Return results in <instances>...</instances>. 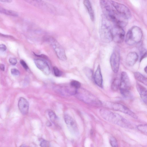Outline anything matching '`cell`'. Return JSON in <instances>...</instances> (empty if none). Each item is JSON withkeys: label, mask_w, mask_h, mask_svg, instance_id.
<instances>
[{"label": "cell", "mask_w": 147, "mask_h": 147, "mask_svg": "<svg viewBox=\"0 0 147 147\" xmlns=\"http://www.w3.org/2000/svg\"><path fill=\"white\" fill-rule=\"evenodd\" d=\"M99 113L102 118L109 122L123 128H132L130 123L118 113L104 109H100Z\"/></svg>", "instance_id": "1"}, {"label": "cell", "mask_w": 147, "mask_h": 147, "mask_svg": "<svg viewBox=\"0 0 147 147\" xmlns=\"http://www.w3.org/2000/svg\"><path fill=\"white\" fill-rule=\"evenodd\" d=\"M143 33L141 29L137 26H133L128 31L125 38L126 43L132 45L139 43L142 40Z\"/></svg>", "instance_id": "2"}, {"label": "cell", "mask_w": 147, "mask_h": 147, "mask_svg": "<svg viewBox=\"0 0 147 147\" xmlns=\"http://www.w3.org/2000/svg\"><path fill=\"white\" fill-rule=\"evenodd\" d=\"M103 20L100 30V37L101 40L105 43H108L113 40L111 29L113 25L111 21L105 17Z\"/></svg>", "instance_id": "3"}, {"label": "cell", "mask_w": 147, "mask_h": 147, "mask_svg": "<svg viewBox=\"0 0 147 147\" xmlns=\"http://www.w3.org/2000/svg\"><path fill=\"white\" fill-rule=\"evenodd\" d=\"M106 108L111 110L118 111L127 114L135 119H137L136 115L128 108L119 103L111 102H104L102 103Z\"/></svg>", "instance_id": "4"}, {"label": "cell", "mask_w": 147, "mask_h": 147, "mask_svg": "<svg viewBox=\"0 0 147 147\" xmlns=\"http://www.w3.org/2000/svg\"><path fill=\"white\" fill-rule=\"evenodd\" d=\"M120 80L119 88L121 94L125 97H130V82L128 75L125 72L123 71L121 73Z\"/></svg>", "instance_id": "5"}, {"label": "cell", "mask_w": 147, "mask_h": 147, "mask_svg": "<svg viewBox=\"0 0 147 147\" xmlns=\"http://www.w3.org/2000/svg\"><path fill=\"white\" fill-rule=\"evenodd\" d=\"M48 41L53 48L58 57L63 61H66L67 58L65 50L59 43L54 38L50 37Z\"/></svg>", "instance_id": "6"}, {"label": "cell", "mask_w": 147, "mask_h": 147, "mask_svg": "<svg viewBox=\"0 0 147 147\" xmlns=\"http://www.w3.org/2000/svg\"><path fill=\"white\" fill-rule=\"evenodd\" d=\"M111 31L113 40L119 43L123 42L125 32L123 28L113 24L112 27Z\"/></svg>", "instance_id": "7"}, {"label": "cell", "mask_w": 147, "mask_h": 147, "mask_svg": "<svg viewBox=\"0 0 147 147\" xmlns=\"http://www.w3.org/2000/svg\"><path fill=\"white\" fill-rule=\"evenodd\" d=\"M75 94L80 99L87 103L93 104L101 103L94 96L85 91L79 92L77 90Z\"/></svg>", "instance_id": "8"}, {"label": "cell", "mask_w": 147, "mask_h": 147, "mask_svg": "<svg viewBox=\"0 0 147 147\" xmlns=\"http://www.w3.org/2000/svg\"><path fill=\"white\" fill-rule=\"evenodd\" d=\"M31 4L40 9L53 12L55 11L54 7L42 0H24Z\"/></svg>", "instance_id": "9"}, {"label": "cell", "mask_w": 147, "mask_h": 147, "mask_svg": "<svg viewBox=\"0 0 147 147\" xmlns=\"http://www.w3.org/2000/svg\"><path fill=\"white\" fill-rule=\"evenodd\" d=\"M120 60V55L117 49H115L112 54L110 58V63L111 69L115 73L119 70Z\"/></svg>", "instance_id": "10"}, {"label": "cell", "mask_w": 147, "mask_h": 147, "mask_svg": "<svg viewBox=\"0 0 147 147\" xmlns=\"http://www.w3.org/2000/svg\"><path fill=\"white\" fill-rule=\"evenodd\" d=\"M110 2L115 10L123 16L128 20L131 17V13L129 9L125 5L120 3L111 1Z\"/></svg>", "instance_id": "11"}, {"label": "cell", "mask_w": 147, "mask_h": 147, "mask_svg": "<svg viewBox=\"0 0 147 147\" xmlns=\"http://www.w3.org/2000/svg\"><path fill=\"white\" fill-rule=\"evenodd\" d=\"M36 66L45 75H49L50 72L49 67L47 62L42 59H37L34 60Z\"/></svg>", "instance_id": "12"}, {"label": "cell", "mask_w": 147, "mask_h": 147, "mask_svg": "<svg viewBox=\"0 0 147 147\" xmlns=\"http://www.w3.org/2000/svg\"><path fill=\"white\" fill-rule=\"evenodd\" d=\"M64 120L70 131L73 133H77L78 128L77 125L72 117L69 115H66L64 116Z\"/></svg>", "instance_id": "13"}, {"label": "cell", "mask_w": 147, "mask_h": 147, "mask_svg": "<svg viewBox=\"0 0 147 147\" xmlns=\"http://www.w3.org/2000/svg\"><path fill=\"white\" fill-rule=\"evenodd\" d=\"M18 105L20 112L23 115H26L28 113L29 104L25 98L22 97L20 98L18 101Z\"/></svg>", "instance_id": "14"}, {"label": "cell", "mask_w": 147, "mask_h": 147, "mask_svg": "<svg viewBox=\"0 0 147 147\" xmlns=\"http://www.w3.org/2000/svg\"><path fill=\"white\" fill-rule=\"evenodd\" d=\"M138 58V55L136 52H133L129 53L126 58L127 64L130 66H133L137 61Z\"/></svg>", "instance_id": "15"}, {"label": "cell", "mask_w": 147, "mask_h": 147, "mask_svg": "<svg viewBox=\"0 0 147 147\" xmlns=\"http://www.w3.org/2000/svg\"><path fill=\"white\" fill-rule=\"evenodd\" d=\"M93 78L96 84L100 87L102 86V78L100 67L98 65L93 76Z\"/></svg>", "instance_id": "16"}, {"label": "cell", "mask_w": 147, "mask_h": 147, "mask_svg": "<svg viewBox=\"0 0 147 147\" xmlns=\"http://www.w3.org/2000/svg\"><path fill=\"white\" fill-rule=\"evenodd\" d=\"M136 86L142 99L144 102L146 104L147 98L146 88L138 83H137Z\"/></svg>", "instance_id": "17"}, {"label": "cell", "mask_w": 147, "mask_h": 147, "mask_svg": "<svg viewBox=\"0 0 147 147\" xmlns=\"http://www.w3.org/2000/svg\"><path fill=\"white\" fill-rule=\"evenodd\" d=\"M83 3L88 11L91 20L93 21L94 19V14L90 1L89 0H84Z\"/></svg>", "instance_id": "18"}, {"label": "cell", "mask_w": 147, "mask_h": 147, "mask_svg": "<svg viewBox=\"0 0 147 147\" xmlns=\"http://www.w3.org/2000/svg\"><path fill=\"white\" fill-rule=\"evenodd\" d=\"M0 13L5 15L13 17L18 16V13L16 12L3 8L0 6Z\"/></svg>", "instance_id": "19"}, {"label": "cell", "mask_w": 147, "mask_h": 147, "mask_svg": "<svg viewBox=\"0 0 147 147\" xmlns=\"http://www.w3.org/2000/svg\"><path fill=\"white\" fill-rule=\"evenodd\" d=\"M134 76L135 78L138 81L147 85V78L141 74L139 72H135L134 74Z\"/></svg>", "instance_id": "20"}, {"label": "cell", "mask_w": 147, "mask_h": 147, "mask_svg": "<svg viewBox=\"0 0 147 147\" xmlns=\"http://www.w3.org/2000/svg\"><path fill=\"white\" fill-rule=\"evenodd\" d=\"M121 80L118 78H115L113 81L111 85L112 90L114 91H117L119 88Z\"/></svg>", "instance_id": "21"}, {"label": "cell", "mask_w": 147, "mask_h": 147, "mask_svg": "<svg viewBox=\"0 0 147 147\" xmlns=\"http://www.w3.org/2000/svg\"><path fill=\"white\" fill-rule=\"evenodd\" d=\"M84 72L86 76L90 79L93 78V71L88 68H86L84 69Z\"/></svg>", "instance_id": "22"}, {"label": "cell", "mask_w": 147, "mask_h": 147, "mask_svg": "<svg viewBox=\"0 0 147 147\" xmlns=\"http://www.w3.org/2000/svg\"><path fill=\"white\" fill-rule=\"evenodd\" d=\"M49 115L51 121L55 123L57 119L55 114L53 111H51L49 112Z\"/></svg>", "instance_id": "23"}, {"label": "cell", "mask_w": 147, "mask_h": 147, "mask_svg": "<svg viewBox=\"0 0 147 147\" xmlns=\"http://www.w3.org/2000/svg\"><path fill=\"white\" fill-rule=\"evenodd\" d=\"M137 128L140 131L144 133H147V126L146 124L139 125L137 126Z\"/></svg>", "instance_id": "24"}, {"label": "cell", "mask_w": 147, "mask_h": 147, "mask_svg": "<svg viewBox=\"0 0 147 147\" xmlns=\"http://www.w3.org/2000/svg\"><path fill=\"white\" fill-rule=\"evenodd\" d=\"M71 86L73 88L77 89L79 88L81 86V84L78 81L73 80L70 83Z\"/></svg>", "instance_id": "25"}, {"label": "cell", "mask_w": 147, "mask_h": 147, "mask_svg": "<svg viewBox=\"0 0 147 147\" xmlns=\"http://www.w3.org/2000/svg\"><path fill=\"white\" fill-rule=\"evenodd\" d=\"M109 142L111 145L113 147L118 146V144L117 141L116 139L113 137H111L109 139Z\"/></svg>", "instance_id": "26"}, {"label": "cell", "mask_w": 147, "mask_h": 147, "mask_svg": "<svg viewBox=\"0 0 147 147\" xmlns=\"http://www.w3.org/2000/svg\"><path fill=\"white\" fill-rule=\"evenodd\" d=\"M140 61H141L143 59L146 57V51L145 49H142L140 51Z\"/></svg>", "instance_id": "27"}, {"label": "cell", "mask_w": 147, "mask_h": 147, "mask_svg": "<svg viewBox=\"0 0 147 147\" xmlns=\"http://www.w3.org/2000/svg\"><path fill=\"white\" fill-rule=\"evenodd\" d=\"M53 70L54 75L56 76L59 77L61 76V72L57 67H53Z\"/></svg>", "instance_id": "28"}, {"label": "cell", "mask_w": 147, "mask_h": 147, "mask_svg": "<svg viewBox=\"0 0 147 147\" xmlns=\"http://www.w3.org/2000/svg\"><path fill=\"white\" fill-rule=\"evenodd\" d=\"M40 145L42 147H48L50 146V144L47 141L43 140L41 142Z\"/></svg>", "instance_id": "29"}, {"label": "cell", "mask_w": 147, "mask_h": 147, "mask_svg": "<svg viewBox=\"0 0 147 147\" xmlns=\"http://www.w3.org/2000/svg\"><path fill=\"white\" fill-rule=\"evenodd\" d=\"M11 74L14 76H18L20 74V72L19 70L16 68H12L11 69Z\"/></svg>", "instance_id": "30"}, {"label": "cell", "mask_w": 147, "mask_h": 147, "mask_svg": "<svg viewBox=\"0 0 147 147\" xmlns=\"http://www.w3.org/2000/svg\"><path fill=\"white\" fill-rule=\"evenodd\" d=\"M9 61L10 63L13 65H15L17 63V59L14 58H10L9 59Z\"/></svg>", "instance_id": "31"}, {"label": "cell", "mask_w": 147, "mask_h": 147, "mask_svg": "<svg viewBox=\"0 0 147 147\" xmlns=\"http://www.w3.org/2000/svg\"><path fill=\"white\" fill-rule=\"evenodd\" d=\"M20 64L26 70L28 69V65L26 63L22 60H21L20 61Z\"/></svg>", "instance_id": "32"}, {"label": "cell", "mask_w": 147, "mask_h": 147, "mask_svg": "<svg viewBox=\"0 0 147 147\" xmlns=\"http://www.w3.org/2000/svg\"><path fill=\"white\" fill-rule=\"evenodd\" d=\"M6 49V47L5 45L3 44L0 45V50L2 51H5Z\"/></svg>", "instance_id": "33"}, {"label": "cell", "mask_w": 147, "mask_h": 147, "mask_svg": "<svg viewBox=\"0 0 147 147\" xmlns=\"http://www.w3.org/2000/svg\"><path fill=\"white\" fill-rule=\"evenodd\" d=\"M12 0H0V1L4 3H10L12 2Z\"/></svg>", "instance_id": "34"}, {"label": "cell", "mask_w": 147, "mask_h": 147, "mask_svg": "<svg viewBox=\"0 0 147 147\" xmlns=\"http://www.w3.org/2000/svg\"><path fill=\"white\" fill-rule=\"evenodd\" d=\"M5 67L4 64H0V69L2 71H4L5 70Z\"/></svg>", "instance_id": "35"}, {"label": "cell", "mask_w": 147, "mask_h": 147, "mask_svg": "<svg viewBox=\"0 0 147 147\" xmlns=\"http://www.w3.org/2000/svg\"><path fill=\"white\" fill-rule=\"evenodd\" d=\"M47 125L48 126H50L51 125V123L50 122H47Z\"/></svg>", "instance_id": "36"}, {"label": "cell", "mask_w": 147, "mask_h": 147, "mask_svg": "<svg viewBox=\"0 0 147 147\" xmlns=\"http://www.w3.org/2000/svg\"><path fill=\"white\" fill-rule=\"evenodd\" d=\"M147 71V67L146 66L144 68V71L146 73Z\"/></svg>", "instance_id": "37"}]
</instances>
